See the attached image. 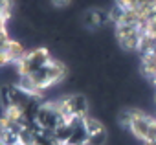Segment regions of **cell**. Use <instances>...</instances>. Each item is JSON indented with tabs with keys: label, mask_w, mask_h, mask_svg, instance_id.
<instances>
[{
	"label": "cell",
	"mask_w": 156,
	"mask_h": 145,
	"mask_svg": "<svg viewBox=\"0 0 156 145\" xmlns=\"http://www.w3.org/2000/svg\"><path fill=\"white\" fill-rule=\"evenodd\" d=\"M108 15L118 42L140 57L141 72L156 94V0H114Z\"/></svg>",
	"instance_id": "cell-1"
},
{
	"label": "cell",
	"mask_w": 156,
	"mask_h": 145,
	"mask_svg": "<svg viewBox=\"0 0 156 145\" xmlns=\"http://www.w3.org/2000/svg\"><path fill=\"white\" fill-rule=\"evenodd\" d=\"M13 64L17 68L19 85L37 96H42V92L59 85L66 76V66L46 48L24 51Z\"/></svg>",
	"instance_id": "cell-2"
},
{
	"label": "cell",
	"mask_w": 156,
	"mask_h": 145,
	"mask_svg": "<svg viewBox=\"0 0 156 145\" xmlns=\"http://www.w3.org/2000/svg\"><path fill=\"white\" fill-rule=\"evenodd\" d=\"M108 140V132L105 129V125L96 119V118H88V145H105Z\"/></svg>",
	"instance_id": "cell-3"
},
{
	"label": "cell",
	"mask_w": 156,
	"mask_h": 145,
	"mask_svg": "<svg viewBox=\"0 0 156 145\" xmlns=\"http://www.w3.org/2000/svg\"><path fill=\"white\" fill-rule=\"evenodd\" d=\"M50 4L55 8V9H64L72 4V0H50Z\"/></svg>",
	"instance_id": "cell-4"
}]
</instances>
